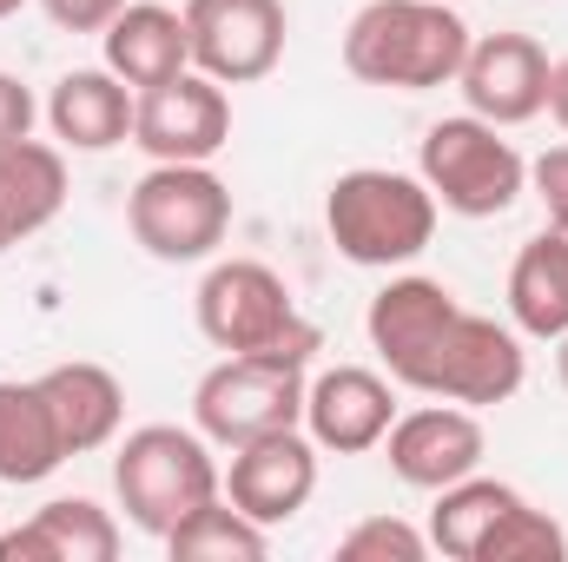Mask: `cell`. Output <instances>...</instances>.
Here are the masks:
<instances>
[{
  "mask_svg": "<svg viewBox=\"0 0 568 562\" xmlns=\"http://www.w3.org/2000/svg\"><path fill=\"white\" fill-rule=\"evenodd\" d=\"M449 7H456V0H449Z\"/></svg>",
  "mask_w": 568,
  "mask_h": 562,
  "instance_id": "obj_31",
  "label": "cell"
},
{
  "mask_svg": "<svg viewBox=\"0 0 568 562\" xmlns=\"http://www.w3.org/2000/svg\"><path fill=\"white\" fill-rule=\"evenodd\" d=\"M232 140V100L205 73H172L145 87L133 107V145L152 152V165H205Z\"/></svg>",
  "mask_w": 568,
  "mask_h": 562,
  "instance_id": "obj_10",
  "label": "cell"
},
{
  "mask_svg": "<svg viewBox=\"0 0 568 562\" xmlns=\"http://www.w3.org/2000/svg\"><path fill=\"white\" fill-rule=\"evenodd\" d=\"M165 550L179 562H265V523H252L239 503H205V510H192L172 536H165Z\"/></svg>",
  "mask_w": 568,
  "mask_h": 562,
  "instance_id": "obj_23",
  "label": "cell"
},
{
  "mask_svg": "<svg viewBox=\"0 0 568 562\" xmlns=\"http://www.w3.org/2000/svg\"><path fill=\"white\" fill-rule=\"evenodd\" d=\"M384 450H390L397 483H410V490H449V483L476 476V463H483V423H476V411L436 398V404L390 423Z\"/></svg>",
  "mask_w": 568,
  "mask_h": 562,
  "instance_id": "obj_13",
  "label": "cell"
},
{
  "mask_svg": "<svg viewBox=\"0 0 568 562\" xmlns=\"http://www.w3.org/2000/svg\"><path fill=\"white\" fill-rule=\"evenodd\" d=\"M27 133H33V93H27L13 73H0V145L27 140Z\"/></svg>",
  "mask_w": 568,
  "mask_h": 562,
  "instance_id": "obj_27",
  "label": "cell"
},
{
  "mask_svg": "<svg viewBox=\"0 0 568 562\" xmlns=\"http://www.w3.org/2000/svg\"><path fill=\"white\" fill-rule=\"evenodd\" d=\"M516 503H523V490L489 483V476H463V483L436 490V510H429V543H436L443 556H456V562H476L483 536H489V530H496Z\"/></svg>",
  "mask_w": 568,
  "mask_h": 562,
  "instance_id": "obj_22",
  "label": "cell"
},
{
  "mask_svg": "<svg viewBox=\"0 0 568 562\" xmlns=\"http://www.w3.org/2000/svg\"><path fill=\"white\" fill-rule=\"evenodd\" d=\"M456 87H463L476 120L523 127L549 107V53L529 33H483V40H469V53L456 67Z\"/></svg>",
  "mask_w": 568,
  "mask_h": 562,
  "instance_id": "obj_11",
  "label": "cell"
},
{
  "mask_svg": "<svg viewBox=\"0 0 568 562\" xmlns=\"http://www.w3.org/2000/svg\"><path fill=\"white\" fill-rule=\"evenodd\" d=\"M364 331L397 384L443 398V404H463V411L509 404L529 371L516 331L463 311L443 279H390L371 298Z\"/></svg>",
  "mask_w": 568,
  "mask_h": 562,
  "instance_id": "obj_1",
  "label": "cell"
},
{
  "mask_svg": "<svg viewBox=\"0 0 568 562\" xmlns=\"http://www.w3.org/2000/svg\"><path fill=\"white\" fill-rule=\"evenodd\" d=\"M199 331L225 358H278V364H311L317 324L297 318L291 284L258 265V259H225L199 284Z\"/></svg>",
  "mask_w": 568,
  "mask_h": 562,
  "instance_id": "obj_5",
  "label": "cell"
},
{
  "mask_svg": "<svg viewBox=\"0 0 568 562\" xmlns=\"http://www.w3.org/2000/svg\"><path fill=\"white\" fill-rule=\"evenodd\" d=\"M0 252H7V245H0Z\"/></svg>",
  "mask_w": 568,
  "mask_h": 562,
  "instance_id": "obj_32",
  "label": "cell"
},
{
  "mask_svg": "<svg viewBox=\"0 0 568 562\" xmlns=\"http://www.w3.org/2000/svg\"><path fill=\"white\" fill-rule=\"evenodd\" d=\"M106 67L126 80V87H159L172 73L192 67V40H185V13L159 7V0H126L113 20H106Z\"/></svg>",
  "mask_w": 568,
  "mask_h": 562,
  "instance_id": "obj_15",
  "label": "cell"
},
{
  "mask_svg": "<svg viewBox=\"0 0 568 562\" xmlns=\"http://www.w3.org/2000/svg\"><path fill=\"white\" fill-rule=\"evenodd\" d=\"M192 67L219 87H252L284 60V0H185Z\"/></svg>",
  "mask_w": 568,
  "mask_h": 562,
  "instance_id": "obj_9",
  "label": "cell"
},
{
  "mask_svg": "<svg viewBox=\"0 0 568 562\" xmlns=\"http://www.w3.org/2000/svg\"><path fill=\"white\" fill-rule=\"evenodd\" d=\"M126 225L159 265H192L225 245L232 192L212 165H152L126 199Z\"/></svg>",
  "mask_w": 568,
  "mask_h": 562,
  "instance_id": "obj_7",
  "label": "cell"
},
{
  "mask_svg": "<svg viewBox=\"0 0 568 562\" xmlns=\"http://www.w3.org/2000/svg\"><path fill=\"white\" fill-rule=\"evenodd\" d=\"M40 7H47V20L67 27V33H106V20H113L126 0H40Z\"/></svg>",
  "mask_w": 568,
  "mask_h": 562,
  "instance_id": "obj_26",
  "label": "cell"
},
{
  "mask_svg": "<svg viewBox=\"0 0 568 562\" xmlns=\"http://www.w3.org/2000/svg\"><path fill=\"white\" fill-rule=\"evenodd\" d=\"M556 378H562V391H568V331L556 338Z\"/></svg>",
  "mask_w": 568,
  "mask_h": 562,
  "instance_id": "obj_29",
  "label": "cell"
},
{
  "mask_svg": "<svg viewBox=\"0 0 568 562\" xmlns=\"http://www.w3.org/2000/svg\"><path fill=\"white\" fill-rule=\"evenodd\" d=\"M429 536L424 530H410L404 516H371V523H357L351 536H337V556L344 562H424Z\"/></svg>",
  "mask_w": 568,
  "mask_h": 562,
  "instance_id": "obj_24",
  "label": "cell"
},
{
  "mask_svg": "<svg viewBox=\"0 0 568 562\" xmlns=\"http://www.w3.org/2000/svg\"><path fill=\"white\" fill-rule=\"evenodd\" d=\"M67 205V159L47 140H7L0 145V245H20L47 232Z\"/></svg>",
  "mask_w": 568,
  "mask_h": 562,
  "instance_id": "obj_18",
  "label": "cell"
},
{
  "mask_svg": "<svg viewBox=\"0 0 568 562\" xmlns=\"http://www.w3.org/2000/svg\"><path fill=\"white\" fill-rule=\"evenodd\" d=\"M469 53V27L449 0H371L344 27V67L364 87L429 93L449 87Z\"/></svg>",
  "mask_w": 568,
  "mask_h": 562,
  "instance_id": "obj_2",
  "label": "cell"
},
{
  "mask_svg": "<svg viewBox=\"0 0 568 562\" xmlns=\"http://www.w3.org/2000/svg\"><path fill=\"white\" fill-rule=\"evenodd\" d=\"M67 463V443H60V423H53V404L33 384H13L0 378V483H47L53 470Z\"/></svg>",
  "mask_w": 568,
  "mask_h": 562,
  "instance_id": "obj_20",
  "label": "cell"
},
{
  "mask_svg": "<svg viewBox=\"0 0 568 562\" xmlns=\"http://www.w3.org/2000/svg\"><path fill=\"white\" fill-rule=\"evenodd\" d=\"M40 391H47V404H53V423H60L67 456H87V450H100V443L120 436L126 391H120V378H113L106 364H87V358L53 364V371L40 378Z\"/></svg>",
  "mask_w": 568,
  "mask_h": 562,
  "instance_id": "obj_19",
  "label": "cell"
},
{
  "mask_svg": "<svg viewBox=\"0 0 568 562\" xmlns=\"http://www.w3.org/2000/svg\"><path fill=\"white\" fill-rule=\"evenodd\" d=\"M417 179L436 192L443 212L456 219H496L523 199V152L503 140V127L463 113V120H436L424 133V152H417Z\"/></svg>",
  "mask_w": 568,
  "mask_h": 562,
  "instance_id": "obj_6",
  "label": "cell"
},
{
  "mask_svg": "<svg viewBox=\"0 0 568 562\" xmlns=\"http://www.w3.org/2000/svg\"><path fill=\"white\" fill-rule=\"evenodd\" d=\"M133 93L113 67H87V73H67L53 93H47V127L53 140L73 145V152H106L133 133Z\"/></svg>",
  "mask_w": 568,
  "mask_h": 562,
  "instance_id": "obj_17",
  "label": "cell"
},
{
  "mask_svg": "<svg viewBox=\"0 0 568 562\" xmlns=\"http://www.w3.org/2000/svg\"><path fill=\"white\" fill-rule=\"evenodd\" d=\"M324 225L331 245L351 265L390 272L410 265L417 252H429L436 239V192L410 172H384V165H357L324 192Z\"/></svg>",
  "mask_w": 568,
  "mask_h": 562,
  "instance_id": "obj_3",
  "label": "cell"
},
{
  "mask_svg": "<svg viewBox=\"0 0 568 562\" xmlns=\"http://www.w3.org/2000/svg\"><path fill=\"white\" fill-rule=\"evenodd\" d=\"M113 490H120L126 523L165 543L192 510H205L225 490V476L205 450V430L145 423V430H126V443L113 456Z\"/></svg>",
  "mask_w": 568,
  "mask_h": 562,
  "instance_id": "obj_4",
  "label": "cell"
},
{
  "mask_svg": "<svg viewBox=\"0 0 568 562\" xmlns=\"http://www.w3.org/2000/svg\"><path fill=\"white\" fill-rule=\"evenodd\" d=\"M304 423H311V443L317 450H337V456H364L390 436L397 423V398L377 371L364 364H337L324 371L317 384H304Z\"/></svg>",
  "mask_w": 568,
  "mask_h": 562,
  "instance_id": "obj_14",
  "label": "cell"
},
{
  "mask_svg": "<svg viewBox=\"0 0 568 562\" xmlns=\"http://www.w3.org/2000/svg\"><path fill=\"white\" fill-rule=\"evenodd\" d=\"M7 13H20V0H0V20H7Z\"/></svg>",
  "mask_w": 568,
  "mask_h": 562,
  "instance_id": "obj_30",
  "label": "cell"
},
{
  "mask_svg": "<svg viewBox=\"0 0 568 562\" xmlns=\"http://www.w3.org/2000/svg\"><path fill=\"white\" fill-rule=\"evenodd\" d=\"M317 490V443L297 436V430H272V436H252L232 450V470H225V503H239L252 523H291Z\"/></svg>",
  "mask_w": 568,
  "mask_h": 562,
  "instance_id": "obj_12",
  "label": "cell"
},
{
  "mask_svg": "<svg viewBox=\"0 0 568 562\" xmlns=\"http://www.w3.org/2000/svg\"><path fill=\"white\" fill-rule=\"evenodd\" d=\"M549 113H556V127L568 133V60H549Z\"/></svg>",
  "mask_w": 568,
  "mask_h": 562,
  "instance_id": "obj_28",
  "label": "cell"
},
{
  "mask_svg": "<svg viewBox=\"0 0 568 562\" xmlns=\"http://www.w3.org/2000/svg\"><path fill=\"white\" fill-rule=\"evenodd\" d=\"M192 423L205 430V443H252L272 430H297L304 423V364H278V358H225L199 378L192 391Z\"/></svg>",
  "mask_w": 568,
  "mask_h": 562,
  "instance_id": "obj_8",
  "label": "cell"
},
{
  "mask_svg": "<svg viewBox=\"0 0 568 562\" xmlns=\"http://www.w3.org/2000/svg\"><path fill=\"white\" fill-rule=\"evenodd\" d=\"M113 556H120V523L87 496H60V503L33 510V523L0 536V562H113Z\"/></svg>",
  "mask_w": 568,
  "mask_h": 562,
  "instance_id": "obj_16",
  "label": "cell"
},
{
  "mask_svg": "<svg viewBox=\"0 0 568 562\" xmlns=\"http://www.w3.org/2000/svg\"><path fill=\"white\" fill-rule=\"evenodd\" d=\"M529 179H536V199L549 205V225L568 232V145H549V152L529 165Z\"/></svg>",
  "mask_w": 568,
  "mask_h": 562,
  "instance_id": "obj_25",
  "label": "cell"
},
{
  "mask_svg": "<svg viewBox=\"0 0 568 562\" xmlns=\"http://www.w3.org/2000/svg\"><path fill=\"white\" fill-rule=\"evenodd\" d=\"M509 318L529 338H562L568 331V232H536L516 265H509Z\"/></svg>",
  "mask_w": 568,
  "mask_h": 562,
  "instance_id": "obj_21",
  "label": "cell"
}]
</instances>
